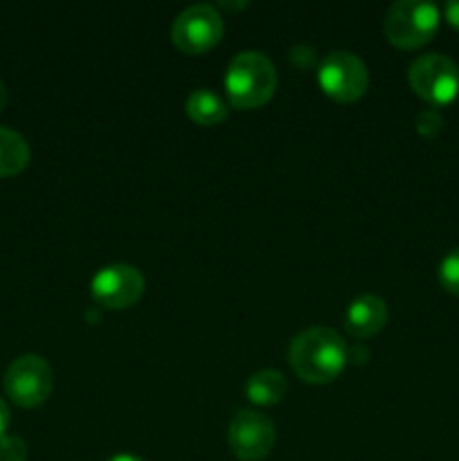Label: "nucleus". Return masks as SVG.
<instances>
[{
  "label": "nucleus",
  "mask_w": 459,
  "mask_h": 461,
  "mask_svg": "<svg viewBox=\"0 0 459 461\" xmlns=\"http://www.w3.org/2000/svg\"><path fill=\"white\" fill-rule=\"evenodd\" d=\"M444 12H446V18H448L450 25H453L454 30H459V0H453V3L446 5Z\"/></svg>",
  "instance_id": "nucleus-17"
},
{
  "label": "nucleus",
  "mask_w": 459,
  "mask_h": 461,
  "mask_svg": "<svg viewBox=\"0 0 459 461\" xmlns=\"http://www.w3.org/2000/svg\"><path fill=\"white\" fill-rule=\"evenodd\" d=\"M410 86L430 106H446L459 95V66L446 54H423L410 66Z\"/></svg>",
  "instance_id": "nucleus-4"
},
{
  "label": "nucleus",
  "mask_w": 459,
  "mask_h": 461,
  "mask_svg": "<svg viewBox=\"0 0 459 461\" xmlns=\"http://www.w3.org/2000/svg\"><path fill=\"white\" fill-rule=\"evenodd\" d=\"M108 461H144V459L135 457V455H115V457H111Z\"/></svg>",
  "instance_id": "nucleus-19"
},
{
  "label": "nucleus",
  "mask_w": 459,
  "mask_h": 461,
  "mask_svg": "<svg viewBox=\"0 0 459 461\" xmlns=\"http://www.w3.org/2000/svg\"><path fill=\"white\" fill-rule=\"evenodd\" d=\"M54 374L48 360L27 354L14 360L4 374V392L21 408H36L52 394Z\"/></svg>",
  "instance_id": "nucleus-5"
},
{
  "label": "nucleus",
  "mask_w": 459,
  "mask_h": 461,
  "mask_svg": "<svg viewBox=\"0 0 459 461\" xmlns=\"http://www.w3.org/2000/svg\"><path fill=\"white\" fill-rule=\"evenodd\" d=\"M246 394L256 405H274L286 394V381L277 369H261L248 381Z\"/></svg>",
  "instance_id": "nucleus-13"
},
{
  "label": "nucleus",
  "mask_w": 459,
  "mask_h": 461,
  "mask_svg": "<svg viewBox=\"0 0 459 461\" xmlns=\"http://www.w3.org/2000/svg\"><path fill=\"white\" fill-rule=\"evenodd\" d=\"M387 322V304L378 295H363L354 300L346 309L345 329L349 336L372 338L374 333L381 331Z\"/></svg>",
  "instance_id": "nucleus-10"
},
{
  "label": "nucleus",
  "mask_w": 459,
  "mask_h": 461,
  "mask_svg": "<svg viewBox=\"0 0 459 461\" xmlns=\"http://www.w3.org/2000/svg\"><path fill=\"white\" fill-rule=\"evenodd\" d=\"M439 30V9L432 3L399 0L387 9L385 36L400 50H417L426 45Z\"/></svg>",
  "instance_id": "nucleus-3"
},
{
  "label": "nucleus",
  "mask_w": 459,
  "mask_h": 461,
  "mask_svg": "<svg viewBox=\"0 0 459 461\" xmlns=\"http://www.w3.org/2000/svg\"><path fill=\"white\" fill-rule=\"evenodd\" d=\"M9 408H7V403H4L3 399H0V437L4 435V432H7V428H9Z\"/></svg>",
  "instance_id": "nucleus-18"
},
{
  "label": "nucleus",
  "mask_w": 459,
  "mask_h": 461,
  "mask_svg": "<svg viewBox=\"0 0 459 461\" xmlns=\"http://www.w3.org/2000/svg\"><path fill=\"white\" fill-rule=\"evenodd\" d=\"M30 147L21 133L0 126V178L16 176L30 165Z\"/></svg>",
  "instance_id": "nucleus-11"
},
{
  "label": "nucleus",
  "mask_w": 459,
  "mask_h": 461,
  "mask_svg": "<svg viewBox=\"0 0 459 461\" xmlns=\"http://www.w3.org/2000/svg\"><path fill=\"white\" fill-rule=\"evenodd\" d=\"M318 81L324 93L340 104L356 102L369 86L367 66L351 52H331L320 63Z\"/></svg>",
  "instance_id": "nucleus-7"
},
{
  "label": "nucleus",
  "mask_w": 459,
  "mask_h": 461,
  "mask_svg": "<svg viewBox=\"0 0 459 461\" xmlns=\"http://www.w3.org/2000/svg\"><path fill=\"white\" fill-rule=\"evenodd\" d=\"M93 297L106 309H129L142 297L144 277L129 264H112L99 270L93 279Z\"/></svg>",
  "instance_id": "nucleus-9"
},
{
  "label": "nucleus",
  "mask_w": 459,
  "mask_h": 461,
  "mask_svg": "<svg viewBox=\"0 0 459 461\" xmlns=\"http://www.w3.org/2000/svg\"><path fill=\"white\" fill-rule=\"evenodd\" d=\"M4 104H7V88H4V84L0 81V111L4 108Z\"/></svg>",
  "instance_id": "nucleus-20"
},
{
  "label": "nucleus",
  "mask_w": 459,
  "mask_h": 461,
  "mask_svg": "<svg viewBox=\"0 0 459 461\" xmlns=\"http://www.w3.org/2000/svg\"><path fill=\"white\" fill-rule=\"evenodd\" d=\"M184 108H187L189 120L201 126H216L228 117V104L207 88L194 90L187 97Z\"/></svg>",
  "instance_id": "nucleus-12"
},
{
  "label": "nucleus",
  "mask_w": 459,
  "mask_h": 461,
  "mask_svg": "<svg viewBox=\"0 0 459 461\" xmlns=\"http://www.w3.org/2000/svg\"><path fill=\"white\" fill-rule=\"evenodd\" d=\"M277 88V72L266 54L241 52L232 59L225 72V90L234 108H259Z\"/></svg>",
  "instance_id": "nucleus-2"
},
{
  "label": "nucleus",
  "mask_w": 459,
  "mask_h": 461,
  "mask_svg": "<svg viewBox=\"0 0 459 461\" xmlns=\"http://www.w3.org/2000/svg\"><path fill=\"white\" fill-rule=\"evenodd\" d=\"M223 18L212 5H192L171 25V41L184 54H202L223 39Z\"/></svg>",
  "instance_id": "nucleus-6"
},
{
  "label": "nucleus",
  "mask_w": 459,
  "mask_h": 461,
  "mask_svg": "<svg viewBox=\"0 0 459 461\" xmlns=\"http://www.w3.org/2000/svg\"><path fill=\"white\" fill-rule=\"evenodd\" d=\"M230 450L241 461H261L274 446V426L266 414L241 410L228 430Z\"/></svg>",
  "instance_id": "nucleus-8"
},
{
  "label": "nucleus",
  "mask_w": 459,
  "mask_h": 461,
  "mask_svg": "<svg viewBox=\"0 0 459 461\" xmlns=\"http://www.w3.org/2000/svg\"><path fill=\"white\" fill-rule=\"evenodd\" d=\"M439 282L453 295H459V248L450 250L448 255L441 259L439 266Z\"/></svg>",
  "instance_id": "nucleus-14"
},
{
  "label": "nucleus",
  "mask_w": 459,
  "mask_h": 461,
  "mask_svg": "<svg viewBox=\"0 0 459 461\" xmlns=\"http://www.w3.org/2000/svg\"><path fill=\"white\" fill-rule=\"evenodd\" d=\"M292 372L306 383L324 385L336 381L346 365V345L333 329L313 327L291 342Z\"/></svg>",
  "instance_id": "nucleus-1"
},
{
  "label": "nucleus",
  "mask_w": 459,
  "mask_h": 461,
  "mask_svg": "<svg viewBox=\"0 0 459 461\" xmlns=\"http://www.w3.org/2000/svg\"><path fill=\"white\" fill-rule=\"evenodd\" d=\"M441 126H444V117H441L439 111H435V108H426V111H421L417 115V131L421 135H426V138L439 135Z\"/></svg>",
  "instance_id": "nucleus-16"
},
{
  "label": "nucleus",
  "mask_w": 459,
  "mask_h": 461,
  "mask_svg": "<svg viewBox=\"0 0 459 461\" xmlns=\"http://www.w3.org/2000/svg\"><path fill=\"white\" fill-rule=\"evenodd\" d=\"M0 461H27V444L16 435L0 437Z\"/></svg>",
  "instance_id": "nucleus-15"
}]
</instances>
